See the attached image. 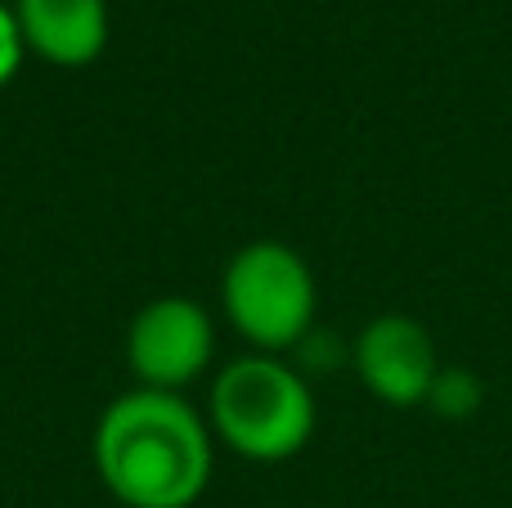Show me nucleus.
I'll return each instance as SVG.
<instances>
[{"label": "nucleus", "mask_w": 512, "mask_h": 508, "mask_svg": "<svg viewBox=\"0 0 512 508\" xmlns=\"http://www.w3.org/2000/svg\"><path fill=\"white\" fill-rule=\"evenodd\" d=\"M27 59V45H23V32H18V18H14V5H0V86L18 77Z\"/></svg>", "instance_id": "6e6552de"}, {"label": "nucleus", "mask_w": 512, "mask_h": 508, "mask_svg": "<svg viewBox=\"0 0 512 508\" xmlns=\"http://www.w3.org/2000/svg\"><path fill=\"white\" fill-rule=\"evenodd\" d=\"M315 419L319 410L306 374L283 356L248 351L216 369L207 423L212 437L225 441L234 455L252 464H283L310 446Z\"/></svg>", "instance_id": "f03ea898"}, {"label": "nucleus", "mask_w": 512, "mask_h": 508, "mask_svg": "<svg viewBox=\"0 0 512 508\" xmlns=\"http://www.w3.org/2000/svg\"><path fill=\"white\" fill-rule=\"evenodd\" d=\"M221 311L234 333L261 356L297 351L315 329V270L292 243L252 239L234 252L221 275Z\"/></svg>", "instance_id": "7ed1b4c3"}, {"label": "nucleus", "mask_w": 512, "mask_h": 508, "mask_svg": "<svg viewBox=\"0 0 512 508\" xmlns=\"http://www.w3.org/2000/svg\"><path fill=\"white\" fill-rule=\"evenodd\" d=\"M216 324L194 297H153L135 311L126 329V365L135 387L149 392H185L212 369Z\"/></svg>", "instance_id": "20e7f679"}, {"label": "nucleus", "mask_w": 512, "mask_h": 508, "mask_svg": "<svg viewBox=\"0 0 512 508\" xmlns=\"http://www.w3.org/2000/svg\"><path fill=\"white\" fill-rule=\"evenodd\" d=\"M212 423L180 392L131 387L95 423V473L126 508H194L212 486Z\"/></svg>", "instance_id": "f257e3e1"}, {"label": "nucleus", "mask_w": 512, "mask_h": 508, "mask_svg": "<svg viewBox=\"0 0 512 508\" xmlns=\"http://www.w3.org/2000/svg\"><path fill=\"white\" fill-rule=\"evenodd\" d=\"M27 54L54 68H86L108 45V0H14Z\"/></svg>", "instance_id": "423d86ee"}, {"label": "nucleus", "mask_w": 512, "mask_h": 508, "mask_svg": "<svg viewBox=\"0 0 512 508\" xmlns=\"http://www.w3.org/2000/svg\"><path fill=\"white\" fill-rule=\"evenodd\" d=\"M481 405H486V383L463 365H441L423 410H432L436 419H445V423H463V419H472Z\"/></svg>", "instance_id": "0eeeda50"}, {"label": "nucleus", "mask_w": 512, "mask_h": 508, "mask_svg": "<svg viewBox=\"0 0 512 508\" xmlns=\"http://www.w3.org/2000/svg\"><path fill=\"white\" fill-rule=\"evenodd\" d=\"M441 365L445 360L427 324L405 311L373 315L351 342V369L360 387L391 410L427 405V392H432Z\"/></svg>", "instance_id": "39448f33"}]
</instances>
